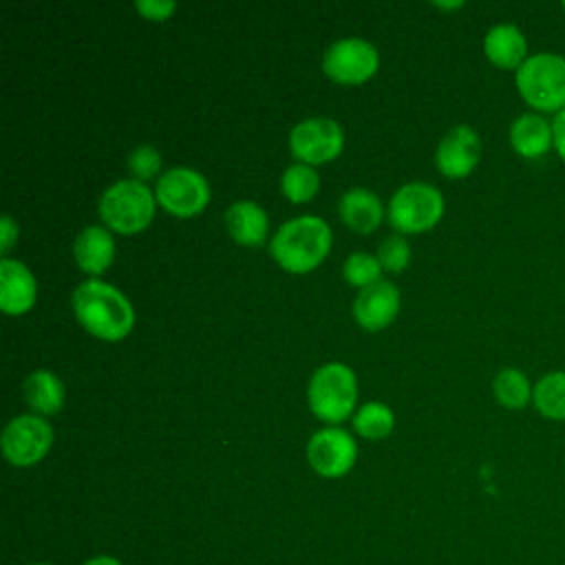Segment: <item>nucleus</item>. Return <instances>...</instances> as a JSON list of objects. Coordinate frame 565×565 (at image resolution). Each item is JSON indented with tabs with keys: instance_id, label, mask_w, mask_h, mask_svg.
<instances>
[{
	"instance_id": "1",
	"label": "nucleus",
	"mask_w": 565,
	"mask_h": 565,
	"mask_svg": "<svg viewBox=\"0 0 565 565\" xmlns=\"http://www.w3.org/2000/svg\"><path fill=\"white\" fill-rule=\"evenodd\" d=\"M71 307L79 324L106 342L128 335L135 320L132 305L124 291L99 278L82 280L71 294Z\"/></svg>"
},
{
	"instance_id": "2",
	"label": "nucleus",
	"mask_w": 565,
	"mask_h": 565,
	"mask_svg": "<svg viewBox=\"0 0 565 565\" xmlns=\"http://www.w3.org/2000/svg\"><path fill=\"white\" fill-rule=\"evenodd\" d=\"M331 247V227L316 214H300L285 221L269 241V252L287 271L313 269Z\"/></svg>"
},
{
	"instance_id": "3",
	"label": "nucleus",
	"mask_w": 565,
	"mask_h": 565,
	"mask_svg": "<svg viewBox=\"0 0 565 565\" xmlns=\"http://www.w3.org/2000/svg\"><path fill=\"white\" fill-rule=\"evenodd\" d=\"M519 95L536 113H561L565 108V57L558 53H534L516 71Z\"/></svg>"
},
{
	"instance_id": "4",
	"label": "nucleus",
	"mask_w": 565,
	"mask_h": 565,
	"mask_svg": "<svg viewBox=\"0 0 565 565\" xmlns=\"http://www.w3.org/2000/svg\"><path fill=\"white\" fill-rule=\"evenodd\" d=\"M154 194L139 179H117L99 196L97 210L108 230L135 234L143 230L154 214Z\"/></svg>"
},
{
	"instance_id": "5",
	"label": "nucleus",
	"mask_w": 565,
	"mask_h": 565,
	"mask_svg": "<svg viewBox=\"0 0 565 565\" xmlns=\"http://www.w3.org/2000/svg\"><path fill=\"white\" fill-rule=\"evenodd\" d=\"M307 399L313 411L324 422H342L351 415L358 399V380L349 364L327 362L320 364L307 384Z\"/></svg>"
},
{
	"instance_id": "6",
	"label": "nucleus",
	"mask_w": 565,
	"mask_h": 565,
	"mask_svg": "<svg viewBox=\"0 0 565 565\" xmlns=\"http://www.w3.org/2000/svg\"><path fill=\"white\" fill-rule=\"evenodd\" d=\"M444 214L441 192L426 181L399 185L388 201V221L397 232L415 234L433 227Z\"/></svg>"
},
{
	"instance_id": "7",
	"label": "nucleus",
	"mask_w": 565,
	"mask_h": 565,
	"mask_svg": "<svg viewBox=\"0 0 565 565\" xmlns=\"http://www.w3.org/2000/svg\"><path fill=\"white\" fill-rule=\"evenodd\" d=\"M154 199L174 216H192L210 201V185L199 170L174 166L159 174L154 183Z\"/></svg>"
},
{
	"instance_id": "8",
	"label": "nucleus",
	"mask_w": 565,
	"mask_h": 565,
	"mask_svg": "<svg viewBox=\"0 0 565 565\" xmlns=\"http://www.w3.org/2000/svg\"><path fill=\"white\" fill-rule=\"evenodd\" d=\"M53 444L51 424L38 413L15 415L2 428L0 446L2 455L13 466H33L38 463Z\"/></svg>"
},
{
	"instance_id": "9",
	"label": "nucleus",
	"mask_w": 565,
	"mask_h": 565,
	"mask_svg": "<svg viewBox=\"0 0 565 565\" xmlns=\"http://www.w3.org/2000/svg\"><path fill=\"white\" fill-rule=\"evenodd\" d=\"M380 64L375 44L358 35H344L331 42L322 53V71L342 84H358L369 79Z\"/></svg>"
},
{
	"instance_id": "10",
	"label": "nucleus",
	"mask_w": 565,
	"mask_h": 565,
	"mask_svg": "<svg viewBox=\"0 0 565 565\" xmlns=\"http://www.w3.org/2000/svg\"><path fill=\"white\" fill-rule=\"evenodd\" d=\"M344 146L342 126L331 117H307L300 119L289 132V148L302 163L316 166L340 154Z\"/></svg>"
},
{
	"instance_id": "11",
	"label": "nucleus",
	"mask_w": 565,
	"mask_h": 565,
	"mask_svg": "<svg viewBox=\"0 0 565 565\" xmlns=\"http://www.w3.org/2000/svg\"><path fill=\"white\" fill-rule=\"evenodd\" d=\"M358 457V446L340 426L318 428L307 444V459L311 468L322 477H342L347 475Z\"/></svg>"
},
{
	"instance_id": "12",
	"label": "nucleus",
	"mask_w": 565,
	"mask_h": 565,
	"mask_svg": "<svg viewBox=\"0 0 565 565\" xmlns=\"http://www.w3.org/2000/svg\"><path fill=\"white\" fill-rule=\"evenodd\" d=\"M481 157V139L468 124H457L446 130L435 148V166L450 179L468 177Z\"/></svg>"
},
{
	"instance_id": "13",
	"label": "nucleus",
	"mask_w": 565,
	"mask_h": 565,
	"mask_svg": "<svg viewBox=\"0 0 565 565\" xmlns=\"http://www.w3.org/2000/svg\"><path fill=\"white\" fill-rule=\"evenodd\" d=\"M397 309H399V291L393 282L382 278L377 282L362 287L351 305L353 318L358 320L360 327L369 331L382 329L388 322H393V318L397 316Z\"/></svg>"
},
{
	"instance_id": "14",
	"label": "nucleus",
	"mask_w": 565,
	"mask_h": 565,
	"mask_svg": "<svg viewBox=\"0 0 565 565\" xmlns=\"http://www.w3.org/2000/svg\"><path fill=\"white\" fill-rule=\"evenodd\" d=\"M35 278L18 258H0V307L7 313H22L35 300Z\"/></svg>"
},
{
	"instance_id": "15",
	"label": "nucleus",
	"mask_w": 565,
	"mask_h": 565,
	"mask_svg": "<svg viewBox=\"0 0 565 565\" xmlns=\"http://www.w3.org/2000/svg\"><path fill=\"white\" fill-rule=\"evenodd\" d=\"M510 146L523 159H539L554 148V128L541 113H523L510 124Z\"/></svg>"
},
{
	"instance_id": "16",
	"label": "nucleus",
	"mask_w": 565,
	"mask_h": 565,
	"mask_svg": "<svg viewBox=\"0 0 565 565\" xmlns=\"http://www.w3.org/2000/svg\"><path fill=\"white\" fill-rule=\"evenodd\" d=\"M483 53L494 66L514 71L530 57L523 31L510 22H499L486 31Z\"/></svg>"
},
{
	"instance_id": "17",
	"label": "nucleus",
	"mask_w": 565,
	"mask_h": 565,
	"mask_svg": "<svg viewBox=\"0 0 565 565\" xmlns=\"http://www.w3.org/2000/svg\"><path fill=\"white\" fill-rule=\"evenodd\" d=\"M115 256V241L104 225H86L73 241V258L86 274H102Z\"/></svg>"
},
{
	"instance_id": "18",
	"label": "nucleus",
	"mask_w": 565,
	"mask_h": 565,
	"mask_svg": "<svg viewBox=\"0 0 565 565\" xmlns=\"http://www.w3.org/2000/svg\"><path fill=\"white\" fill-rule=\"evenodd\" d=\"M338 214L344 221V225L360 234H366L380 225L384 210L380 196L373 190L353 185L340 194Z\"/></svg>"
},
{
	"instance_id": "19",
	"label": "nucleus",
	"mask_w": 565,
	"mask_h": 565,
	"mask_svg": "<svg viewBox=\"0 0 565 565\" xmlns=\"http://www.w3.org/2000/svg\"><path fill=\"white\" fill-rule=\"evenodd\" d=\"M225 227L236 243L254 247L265 241L269 230V218H267V212L256 201L241 199L225 210Z\"/></svg>"
},
{
	"instance_id": "20",
	"label": "nucleus",
	"mask_w": 565,
	"mask_h": 565,
	"mask_svg": "<svg viewBox=\"0 0 565 565\" xmlns=\"http://www.w3.org/2000/svg\"><path fill=\"white\" fill-rule=\"evenodd\" d=\"M26 404L42 415L57 413L64 404V384L62 380L49 369H35L24 377L22 384Z\"/></svg>"
},
{
	"instance_id": "21",
	"label": "nucleus",
	"mask_w": 565,
	"mask_h": 565,
	"mask_svg": "<svg viewBox=\"0 0 565 565\" xmlns=\"http://www.w3.org/2000/svg\"><path fill=\"white\" fill-rule=\"evenodd\" d=\"M492 393L497 397V402L503 408L510 411H521L532 402L534 395V386L530 384L527 375L521 369L514 366H505L501 369L494 380H492Z\"/></svg>"
},
{
	"instance_id": "22",
	"label": "nucleus",
	"mask_w": 565,
	"mask_h": 565,
	"mask_svg": "<svg viewBox=\"0 0 565 565\" xmlns=\"http://www.w3.org/2000/svg\"><path fill=\"white\" fill-rule=\"evenodd\" d=\"M534 408L554 422H565V371L545 373L534 384Z\"/></svg>"
},
{
	"instance_id": "23",
	"label": "nucleus",
	"mask_w": 565,
	"mask_h": 565,
	"mask_svg": "<svg viewBox=\"0 0 565 565\" xmlns=\"http://www.w3.org/2000/svg\"><path fill=\"white\" fill-rule=\"evenodd\" d=\"M318 188H320V177L313 170V166L296 161L282 170L280 190L289 201L305 203L318 192Z\"/></svg>"
},
{
	"instance_id": "24",
	"label": "nucleus",
	"mask_w": 565,
	"mask_h": 565,
	"mask_svg": "<svg viewBox=\"0 0 565 565\" xmlns=\"http://www.w3.org/2000/svg\"><path fill=\"white\" fill-rule=\"evenodd\" d=\"M395 415L382 402H366L353 413V428L366 439H382L393 430Z\"/></svg>"
},
{
	"instance_id": "25",
	"label": "nucleus",
	"mask_w": 565,
	"mask_h": 565,
	"mask_svg": "<svg viewBox=\"0 0 565 565\" xmlns=\"http://www.w3.org/2000/svg\"><path fill=\"white\" fill-rule=\"evenodd\" d=\"M342 274L347 278L349 285L353 287H366L371 282L380 280L382 274V265L377 260V256L369 254V252H353L344 258L342 263Z\"/></svg>"
},
{
	"instance_id": "26",
	"label": "nucleus",
	"mask_w": 565,
	"mask_h": 565,
	"mask_svg": "<svg viewBox=\"0 0 565 565\" xmlns=\"http://www.w3.org/2000/svg\"><path fill=\"white\" fill-rule=\"evenodd\" d=\"M377 260L382 265V269L388 271H399L408 265L411 260V245L404 236L399 234H388L386 238H382L380 247H377Z\"/></svg>"
},
{
	"instance_id": "27",
	"label": "nucleus",
	"mask_w": 565,
	"mask_h": 565,
	"mask_svg": "<svg viewBox=\"0 0 565 565\" xmlns=\"http://www.w3.org/2000/svg\"><path fill=\"white\" fill-rule=\"evenodd\" d=\"M128 170L135 174V179H150L161 168V152L150 143H139L128 154Z\"/></svg>"
},
{
	"instance_id": "28",
	"label": "nucleus",
	"mask_w": 565,
	"mask_h": 565,
	"mask_svg": "<svg viewBox=\"0 0 565 565\" xmlns=\"http://www.w3.org/2000/svg\"><path fill=\"white\" fill-rule=\"evenodd\" d=\"M135 9L148 20H166L174 9V0H135Z\"/></svg>"
},
{
	"instance_id": "29",
	"label": "nucleus",
	"mask_w": 565,
	"mask_h": 565,
	"mask_svg": "<svg viewBox=\"0 0 565 565\" xmlns=\"http://www.w3.org/2000/svg\"><path fill=\"white\" fill-rule=\"evenodd\" d=\"M0 236H2V247H0V252H2V258H4L7 252L11 249L15 236H18V225L13 223V218H11L9 214H4L2 221H0Z\"/></svg>"
},
{
	"instance_id": "30",
	"label": "nucleus",
	"mask_w": 565,
	"mask_h": 565,
	"mask_svg": "<svg viewBox=\"0 0 565 565\" xmlns=\"http://www.w3.org/2000/svg\"><path fill=\"white\" fill-rule=\"evenodd\" d=\"M552 128H554V150L565 161V108L554 115Z\"/></svg>"
},
{
	"instance_id": "31",
	"label": "nucleus",
	"mask_w": 565,
	"mask_h": 565,
	"mask_svg": "<svg viewBox=\"0 0 565 565\" xmlns=\"http://www.w3.org/2000/svg\"><path fill=\"white\" fill-rule=\"evenodd\" d=\"M84 565H121L115 556H93Z\"/></svg>"
},
{
	"instance_id": "32",
	"label": "nucleus",
	"mask_w": 565,
	"mask_h": 565,
	"mask_svg": "<svg viewBox=\"0 0 565 565\" xmlns=\"http://www.w3.org/2000/svg\"><path fill=\"white\" fill-rule=\"evenodd\" d=\"M435 7H441V9H459L463 7L461 0H455V2H435Z\"/></svg>"
},
{
	"instance_id": "33",
	"label": "nucleus",
	"mask_w": 565,
	"mask_h": 565,
	"mask_svg": "<svg viewBox=\"0 0 565 565\" xmlns=\"http://www.w3.org/2000/svg\"><path fill=\"white\" fill-rule=\"evenodd\" d=\"M35 565H51V563H35Z\"/></svg>"
},
{
	"instance_id": "34",
	"label": "nucleus",
	"mask_w": 565,
	"mask_h": 565,
	"mask_svg": "<svg viewBox=\"0 0 565 565\" xmlns=\"http://www.w3.org/2000/svg\"><path fill=\"white\" fill-rule=\"evenodd\" d=\"M563 9H565V2H563Z\"/></svg>"
}]
</instances>
